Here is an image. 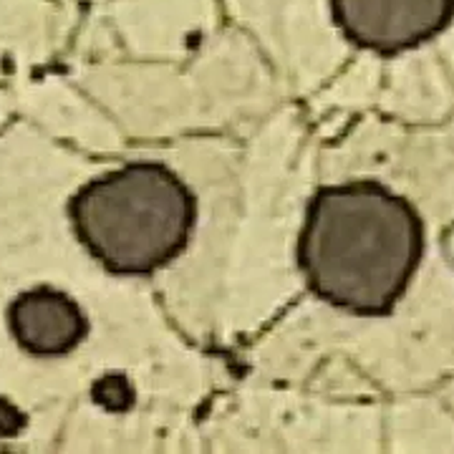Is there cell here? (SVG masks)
Masks as SVG:
<instances>
[{"label": "cell", "instance_id": "obj_1", "mask_svg": "<svg viewBox=\"0 0 454 454\" xmlns=\"http://www.w3.org/2000/svg\"><path fill=\"white\" fill-rule=\"evenodd\" d=\"M422 255L419 212L379 182L318 190L298 238V265L310 291L356 316H387L404 298Z\"/></svg>", "mask_w": 454, "mask_h": 454}, {"label": "cell", "instance_id": "obj_2", "mask_svg": "<svg viewBox=\"0 0 454 454\" xmlns=\"http://www.w3.org/2000/svg\"><path fill=\"white\" fill-rule=\"evenodd\" d=\"M68 215L83 247L106 270L146 276L184 250L197 205L172 169L134 162L83 184Z\"/></svg>", "mask_w": 454, "mask_h": 454}, {"label": "cell", "instance_id": "obj_3", "mask_svg": "<svg viewBox=\"0 0 454 454\" xmlns=\"http://www.w3.org/2000/svg\"><path fill=\"white\" fill-rule=\"evenodd\" d=\"M331 13L354 46L394 56L444 31L454 0H331Z\"/></svg>", "mask_w": 454, "mask_h": 454}, {"label": "cell", "instance_id": "obj_4", "mask_svg": "<svg viewBox=\"0 0 454 454\" xmlns=\"http://www.w3.org/2000/svg\"><path fill=\"white\" fill-rule=\"evenodd\" d=\"M8 324L18 343L33 356H64L89 331L82 306L49 286L20 293L11 303Z\"/></svg>", "mask_w": 454, "mask_h": 454}, {"label": "cell", "instance_id": "obj_5", "mask_svg": "<svg viewBox=\"0 0 454 454\" xmlns=\"http://www.w3.org/2000/svg\"><path fill=\"white\" fill-rule=\"evenodd\" d=\"M91 399L98 406H104L106 411H127L134 406L137 394H134V387L124 373H106L94 384Z\"/></svg>", "mask_w": 454, "mask_h": 454}, {"label": "cell", "instance_id": "obj_6", "mask_svg": "<svg viewBox=\"0 0 454 454\" xmlns=\"http://www.w3.org/2000/svg\"><path fill=\"white\" fill-rule=\"evenodd\" d=\"M26 427V414L0 396V437H16Z\"/></svg>", "mask_w": 454, "mask_h": 454}]
</instances>
